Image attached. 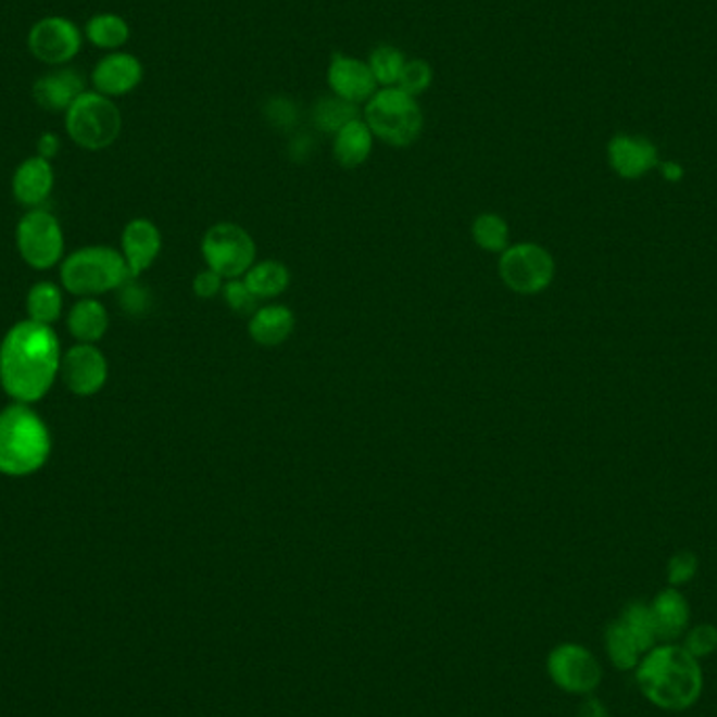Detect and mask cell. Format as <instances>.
Wrapping results in <instances>:
<instances>
[{
    "instance_id": "cell-12",
    "label": "cell",
    "mask_w": 717,
    "mask_h": 717,
    "mask_svg": "<svg viewBox=\"0 0 717 717\" xmlns=\"http://www.w3.org/2000/svg\"><path fill=\"white\" fill-rule=\"evenodd\" d=\"M548 671L558 687L575 694L592 692L602 680V669L594 655L577 644L554 649L548 658Z\"/></svg>"
},
{
    "instance_id": "cell-2",
    "label": "cell",
    "mask_w": 717,
    "mask_h": 717,
    "mask_svg": "<svg viewBox=\"0 0 717 717\" xmlns=\"http://www.w3.org/2000/svg\"><path fill=\"white\" fill-rule=\"evenodd\" d=\"M636 680L642 694L667 712L688 709L703 690L699 658L692 657L684 646L651 649L638 663Z\"/></svg>"
},
{
    "instance_id": "cell-15",
    "label": "cell",
    "mask_w": 717,
    "mask_h": 717,
    "mask_svg": "<svg viewBox=\"0 0 717 717\" xmlns=\"http://www.w3.org/2000/svg\"><path fill=\"white\" fill-rule=\"evenodd\" d=\"M608 162L619 177L642 179L658 166L657 148L644 137L617 135L608 143Z\"/></svg>"
},
{
    "instance_id": "cell-17",
    "label": "cell",
    "mask_w": 717,
    "mask_h": 717,
    "mask_svg": "<svg viewBox=\"0 0 717 717\" xmlns=\"http://www.w3.org/2000/svg\"><path fill=\"white\" fill-rule=\"evenodd\" d=\"M55 173L49 160L34 155L24 160L13 175V196L22 206L40 209L53 191Z\"/></svg>"
},
{
    "instance_id": "cell-36",
    "label": "cell",
    "mask_w": 717,
    "mask_h": 717,
    "mask_svg": "<svg viewBox=\"0 0 717 717\" xmlns=\"http://www.w3.org/2000/svg\"><path fill=\"white\" fill-rule=\"evenodd\" d=\"M223 288H225V279L218 273L209 269V267L200 271L193 279V292H196L198 299H214V297L223 294Z\"/></svg>"
},
{
    "instance_id": "cell-16",
    "label": "cell",
    "mask_w": 717,
    "mask_h": 717,
    "mask_svg": "<svg viewBox=\"0 0 717 717\" xmlns=\"http://www.w3.org/2000/svg\"><path fill=\"white\" fill-rule=\"evenodd\" d=\"M328 83L336 97L355 105L369 101L376 95L378 85L367 63L344 55H336L329 63Z\"/></svg>"
},
{
    "instance_id": "cell-27",
    "label": "cell",
    "mask_w": 717,
    "mask_h": 717,
    "mask_svg": "<svg viewBox=\"0 0 717 717\" xmlns=\"http://www.w3.org/2000/svg\"><path fill=\"white\" fill-rule=\"evenodd\" d=\"M358 110L355 103L340 97H322L313 110V122L322 133L336 135L342 126L357 120Z\"/></svg>"
},
{
    "instance_id": "cell-19",
    "label": "cell",
    "mask_w": 717,
    "mask_h": 717,
    "mask_svg": "<svg viewBox=\"0 0 717 717\" xmlns=\"http://www.w3.org/2000/svg\"><path fill=\"white\" fill-rule=\"evenodd\" d=\"M294 326L297 317L292 309L284 304H267L250 317L248 334L261 347H279L294 334Z\"/></svg>"
},
{
    "instance_id": "cell-7",
    "label": "cell",
    "mask_w": 717,
    "mask_h": 717,
    "mask_svg": "<svg viewBox=\"0 0 717 717\" xmlns=\"http://www.w3.org/2000/svg\"><path fill=\"white\" fill-rule=\"evenodd\" d=\"M556 263L552 254L533 241L510 243L500 259V277L512 292L533 297L550 288Z\"/></svg>"
},
{
    "instance_id": "cell-24",
    "label": "cell",
    "mask_w": 717,
    "mask_h": 717,
    "mask_svg": "<svg viewBox=\"0 0 717 717\" xmlns=\"http://www.w3.org/2000/svg\"><path fill=\"white\" fill-rule=\"evenodd\" d=\"M85 36L97 49L116 51L128 42L130 26L124 17H120L116 13H97L87 22Z\"/></svg>"
},
{
    "instance_id": "cell-10",
    "label": "cell",
    "mask_w": 717,
    "mask_h": 717,
    "mask_svg": "<svg viewBox=\"0 0 717 717\" xmlns=\"http://www.w3.org/2000/svg\"><path fill=\"white\" fill-rule=\"evenodd\" d=\"M83 49V32L61 15L38 20L28 32V51L32 58L47 65H63L74 60Z\"/></svg>"
},
{
    "instance_id": "cell-22",
    "label": "cell",
    "mask_w": 717,
    "mask_h": 717,
    "mask_svg": "<svg viewBox=\"0 0 717 717\" xmlns=\"http://www.w3.org/2000/svg\"><path fill=\"white\" fill-rule=\"evenodd\" d=\"M108 328V309L97 299L78 300L67 313V329L78 342L95 344L105 336Z\"/></svg>"
},
{
    "instance_id": "cell-37",
    "label": "cell",
    "mask_w": 717,
    "mask_h": 717,
    "mask_svg": "<svg viewBox=\"0 0 717 717\" xmlns=\"http://www.w3.org/2000/svg\"><path fill=\"white\" fill-rule=\"evenodd\" d=\"M133 279H128L124 286H122V304H124V309H128L130 313L135 311H141V309H146L148 306V294H146V290H141L139 286H135V284H130Z\"/></svg>"
},
{
    "instance_id": "cell-35",
    "label": "cell",
    "mask_w": 717,
    "mask_h": 717,
    "mask_svg": "<svg viewBox=\"0 0 717 717\" xmlns=\"http://www.w3.org/2000/svg\"><path fill=\"white\" fill-rule=\"evenodd\" d=\"M696 568L699 561L692 552H678L667 565V579L671 586H682L696 575Z\"/></svg>"
},
{
    "instance_id": "cell-29",
    "label": "cell",
    "mask_w": 717,
    "mask_h": 717,
    "mask_svg": "<svg viewBox=\"0 0 717 717\" xmlns=\"http://www.w3.org/2000/svg\"><path fill=\"white\" fill-rule=\"evenodd\" d=\"M629 633L631 638L636 640V644L640 646L642 655H646L655 642H657V636H655V628H653V619H651V608L649 604H642V602H631L626 606L621 619H619Z\"/></svg>"
},
{
    "instance_id": "cell-32",
    "label": "cell",
    "mask_w": 717,
    "mask_h": 717,
    "mask_svg": "<svg viewBox=\"0 0 717 717\" xmlns=\"http://www.w3.org/2000/svg\"><path fill=\"white\" fill-rule=\"evenodd\" d=\"M430 83H432V70H430V65L426 61H405L403 72H401V78L397 83V89L416 97L419 92L428 89Z\"/></svg>"
},
{
    "instance_id": "cell-13",
    "label": "cell",
    "mask_w": 717,
    "mask_h": 717,
    "mask_svg": "<svg viewBox=\"0 0 717 717\" xmlns=\"http://www.w3.org/2000/svg\"><path fill=\"white\" fill-rule=\"evenodd\" d=\"M143 80V65L130 53L114 51L105 55L103 60L97 61L90 83L92 90L105 95V97H122L130 90L137 89Z\"/></svg>"
},
{
    "instance_id": "cell-4",
    "label": "cell",
    "mask_w": 717,
    "mask_h": 717,
    "mask_svg": "<svg viewBox=\"0 0 717 717\" xmlns=\"http://www.w3.org/2000/svg\"><path fill=\"white\" fill-rule=\"evenodd\" d=\"M130 277L122 252L108 246H89L72 252L61 263L63 288L80 299H97L120 290Z\"/></svg>"
},
{
    "instance_id": "cell-34",
    "label": "cell",
    "mask_w": 717,
    "mask_h": 717,
    "mask_svg": "<svg viewBox=\"0 0 717 717\" xmlns=\"http://www.w3.org/2000/svg\"><path fill=\"white\" fill-rule=\"evenodd\" d=\"M265 116L277 128H290L299 120V110H297L294 101H290L286 97H273L269 103H267Z\"/></svg>"
},
{
    "instance_id": "cell-9",
    "label": "cell",
    "mask_w": 717,
    "mask_h": 717,
    "mask_svg": "<svg viewBox=\"0 0 717 717\" xmlns=\"http://www.w3.org/2000/svg\"><path fill=\"white\" fill-rule=\"evenodd\" d=\"M63 231L60 221L45 209H32L17 227V248L26 265L45 271L63 259Z\"/></svg>"
},
{
    "instance_id": "cell-38",
    "label": "cell",
    "mask_w": 717,
    "mask_h": 717,
    "mask_svg": "<svg viewBox=\"0 0 717 717\" xmlns=\"http://www.w3.org/2000/svg\"><path fill=\"white\" fill-rule=\"evenodd\" d=\"M36 150H38V155L45 158V160H53L61 150V139L55 135V133H42L38 137V143H36Z\"/></svg>"
},
{
    "instance_id": "cell-5",
    "label": "cell",
    "mask_w": 717,
    "mask_h": 717,
    "mask_svg": "<svg viewBox=\"0 0 717 717\" xmlns=\"http://www.w3.org/2000/svg\"><path fill=\"white\" fill-rule=\"evenodd\" d=\"M365 122L374 137L392 148H407L416 143L424 128L418 101L397 87L376 90L365 105Z\"/></svg>"
},
{
    "instance_id": "cell-11",
    "label": "cell",
    "mask_w": 717,
    "mask_h": 717,
    "mask_svg": "<svg viewBox=\"0 0 717 717\" xmlns=\"http://www.w3.org/2000/svg\"><path fill=\"white\" fill-rule=\"evenodd\" d=\"M108 358L95 347L78 342L61 357L60 376L63 385L76 397H92L108 382Z\"/></svg>"
},
{
    "instance_id": "cell-14",
    "label": "cell",
    "mask_w": 717,
    "mask_h": 717,
    "mask_svg": "<svg viewBox=\"0 0 717 717\" xmlns=\"http://www.w3.org/2000/svg\"><path fill=\"white\" fill-rule=\"evenodd\" d=\"M162 252V234L150 218H133L122 231V256L130 277H139L150 269Z\"/></svg>"
},
{
    "instance_id": "cell-20",
    "label": "cell",
    "mask_w": 717,
    "mask_h": 717,
    "mask_svg": "<svg viewBox=\"0 0 717 717\" xmlns=\"http://www.w3.org/2000/svg\"><path fill=\"white\" fill-rule=\"evenodd\" d=\"M651 608V619L657 640H676L684 633L690 619V608H688L687 598L682 596L678 590L667 588L658 594Z\"/></svg>"
},
{
    "instance_id": "cell-31",
    "label": "cell",
    "mask_w": 717,
    "mask_h": 717,
    "mask_svg": "<svg viewBox=\"0 0 717 717\" xmlns=\"http://www.w3.org/2000/svg\"><path fill=\"white\" fill-rule=\"evenodd\" d=\"M223 299L227 302V306L241 317H252L259 311V299L252 294V290L248 288V284L239 277V279H229L223 288Z\"/></svg>"
},
{
    "instance_id": "cell-18",
    "label": "cell",
    "mask_w": 717,
    "mask_h": 717,
    "mask_svg": "<svg viewBox=\"0 0 717 717\" xmlns=\"http://www.w3.org/2000/svg\"><path fill=\"white\" fill-rule=\"evenodd\" d=\"M85 90V78L76 70H55L34 83L32 97L42 110L67 112Z\"/></svg>"
},
{
    "instance_id": "cell-40",
    "label": "cell",
    "mask_w": 717,
    "mask_h": 717,
    "mask_svg": "<svg viewBox=\"0 0 717 717\" xmlns=\"http://www.w3.org/2000/svg\"><path fill=\"white\" fill-rule=\"evenodd\" d=\"M661 171H663V177L667 180H680L682 179V175H684L682 166L676 164V162H665V164H661Z\"/></svg>"
},
{
    "instance_id": "cell-21",
    "label": "cell",
    "mask_w": 717,
    "mask_h": 717,
    "mask_svg": "<svg viewBox=\"0 0 717 717\" xmlns=\"http://www.w3.org/2000/svg\"><path fill=\"white\" fill-rule=\"evenodd\" d=\"M374 150V133L363 120H353L334 135V158L342 168H357Z\"/></svg>"
},
{
    "instance_id": "cell-25",
    "label": "cell",
    "mask_w": 717,
    "mask_h": 717,
    "mask_svg": "<svg viewBox=\"0 0 717 717\" xmlns=\"http://www.w3.org/2000/svg\"><path fill=\"white\" fill-rule=\"evenodd\" d=\"M26 311L28 319L42 324V326H53L63 313V294L60 286L51 281H38L34 284L26 297Z\"/></svg>"
},
{
    "instance_id": "cell-6",
    "label": "cell",
    "mask_w": 717,
    "mask_h": 717,
    "mask_svg": "<svg viewBox=\"0 0 717 717\" xmlns=\"http://www.w3.org/2000/svg\"><path fill=\"white\" fill-rule=\"evenodd\" d=\"M65 130L83 150H108L122 130L118 105L97 90H85L65 112Z\"/></svg>"
},
{
    "instance_id": "cell-28",
    "label": "cell",
    "mask_w": 717,
    "mask_h": 717,
    "mask_svg": "<svg viewBox=\"0 0 717 717\" xmlns=\"http://www.w3.org/2000/svg\"><path fill=\"white\" fill-rule=\"evenodd\" d=\"M606 651L613 665L619 669L636 667L642 657L640 646L636 644V640L619 619L606 631Z\"/></svg>"
},
{
    "instance_id": "cell-33",
    "label": "cell",
    "mask_w": 717,
    "mask_h": 717,
    "mask_svg": "<svg viewBox=\"0 0 717 717\" xmlns=\"http://www.w3.org/2000/svg\"><path fill=\"white\" fill-rule=\"evenodd\" d=\"M684 649L694 658L709 657L712 653H716L717 629L714 626H699L692 629L687 636Z\"/></svg>"
},
{
    "instance_id": "cell-30",
    "label": "cell",
    "mask_w": 717,
    "mask_h": 717,
    "mask_svg": "<svg viewBox=\"0 0 717 717\" xmlns=\"http://www.w3.org/2000/svg\"><path fill=\"white\" fill-rule=\"evenodd\" d=\"M367 65H369L376 83L382 85L385 89H389V87H394L399 83L401 72H403V65H405V58H403V53L399 49L385 45V47H378L372 53Z\"/></svg>"
},
{
    "instance_id": "cell-23",
    "label": "cell",
    "mask_w": 717,
    "mask_h": 717,
    "mask_svg": "<svg viewBox=\"0 0 717 717\" xmlns=\"http://www.w3.org/2000/svg\"><path fill=\"white\" fill-rule=\"evenodd\" d=\"M243 281L248 284V288L256 299H277L290 288L292 273L279 261H261L254 263L243 275Z\"/></svg>"
},
{
    "instance_id": "cell-1",
    "label": "cell",
    "mask_w": 717,
    "mask_h": 717,
    "mask_svg": "<svg viewBox=\"0 0 717 717\" xmlns=\"http://www.w3.org/2000/svg\"><path fill=\"white\" fill-rule=\"evenodd\" d=\"M61 357L53 328L26 319L0 342V385L15 403H36L58 380Z\"/></svg>"
},
{
    "instance_id": "cell-39",
    "label": "cell",
    "mask_w": 717,
    "mask_h": 717,
    "mask_svg": "<svg viewBox=\"0 0 717 717\" xmlns=\"http://www.w3.org/2000/svg\"><path fill=\"white\" fill-rule=\"evenodd\" d=\"M579 717H608V712L596 699H588L579 709Z\"/></svg>"
},
{
    "instance_id": "cell-3",
    "label": "cell",
    "mask_w": 717,
    "mask_h": 717,
    "mask_svg": "<svg viewBox=\"0 0 717 717\" xmlns=\"http://www.w3.org/2000/svg\"><path fill=\"white\" fill-rule=\"evenodd\" d=\"M51 455V435L28 403H13L0 412V473L28 477Z\"/></svg>"
},
{
    "instance_id": "cell-26",
    "label": "cell",
    "mask_w": 717,
    "mask_h": 717,
    "mask_svg": "<svg viewBox=\"0 0 717 717\" xmlns=\"http://www.w3.org/2000/svg\"><path fill=\"white\" fill-rule=\"evenodd\" d=\"M473 239L485 252H504L510 246V227L506 218L493 212H482L473 221Z\"/></svg>"
},
{
    "instance_id": "cell-8",
    "label": "cell",
    "mask_w": 717,
    "mask_h": 717,
    "mask_svg": "<svg viewBox=\"0 0 717 717\" xmlns=\"http://www.w3.org/2000/svg\"><path fill=\"white\" fill-rule=\"evenodd\" d=\"M202 256L223 279H239L256 263V243L236 223H216L202 238Z\"/></svg>"
}]
</instances>
